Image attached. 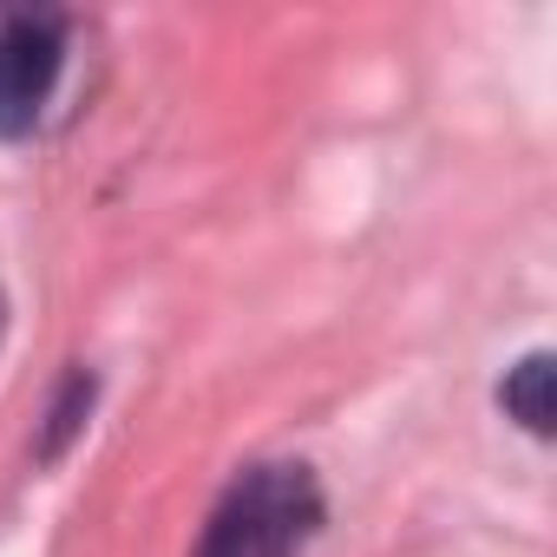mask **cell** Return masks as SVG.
Here are the masks:
<instances>
[{
    "label": "cell",
    "mask_w": 557,
    "mask_h": 557,
    "mask_svg": "<svg viewBox=\"0 0 557 557\" xmlns=\"http://www.w3.org/2000/svg\"><path fill=\"white\" fill-rule=\"evenodd\" d=\"M322 524L309 466H249L210 511L197 557H302Z\"/></svg>",
    "instance_id": "1"
},
{
    "label": "cell",
    "mask_w": 557,
    "mask_h": 557,
    "mask_svg": "<svg viewBox=\"0 0 557 557\" xmlns=\"http://www.w3.org/2000/svg\"><path fill=\"white\" fill-rule=\"evenodd\" d=\"M66 27L53 14H8L0 21V138H27L40 106L60 79Z\"/></svg>",
    "instance_id": "2"
},
{
    "label": "cell",
    "mask_w": 557,
    "mask_h": 557,
    "mask_svg": "<svg viewBox=\"0 0 557 557\" xmlns=\"http://www.w3.org/2000/svg\"><path fill=\"white\" fill-rule=\"evenodd\" d=\"M550 381H557V368H550V355L537 348V355H524L511 374H505V387H498V400H505V413L524 426V433H550Z\"/></svg>",
    "instance_id": "3"
},
{
    "label": "cell",
    "mask_w": 557,
    "mask_h": 557,
    "mask_svg": "<svg viewBox=\"0 0 557 557\" xmlns=\"http://www.w3.org/2000/svg\"><path fill=\"white\" fill-rule=\"evenodd\" d=\"M86 407H92V374H73V381H66V394H60V400H53V413H47L53 426H47V440H40V459H53V453L79 433Z\"/></svg>",
    "instance_id": "4"
}]
</instances>
